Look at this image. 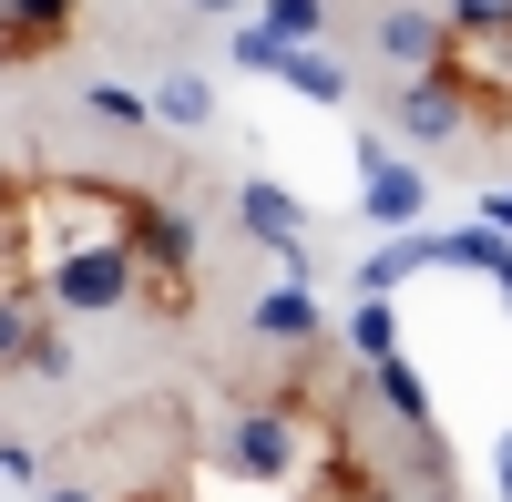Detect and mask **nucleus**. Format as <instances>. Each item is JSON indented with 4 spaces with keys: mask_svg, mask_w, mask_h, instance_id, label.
<instances>
[{
    "mask_svg": "<svg viewBox=\"0 0 512 502\" xmlns=\"http://www.w3.org/2000/svg\"><path fill=\"white\" fill-rule=\"evenodd\" d=\"M349 349H359L369 369L400 359V308H390V298H359V308H349Z\"/></svg>",
    "mask_w": 512,
    "mask_h": 502,
    "instance_id": "nucleus-16",
    "label": "nucleus"
},
{
    "mask_svg": "<svg viewBox=\"0 0 512 502\" xmlns=\"http://www.w3.org/2000/svg\"><path fill=\"white\" fill-rule=\"evenodd\" d=\"M41 328H52V298H41L31 277H0V380H11V369H31Z\"/></svg>",
    "mask_w": 512,
    "mask_h": 502,
    "instance_id": "nucleus-9",
    "label": "nucleus"
},
{
    "mask_svg": "<svg viewBox=\"0 0 512 502\" xmlns=\"http://www.w3.org/2000/svg\"><path fill=\"white\" fill-rule=\"evenodd\" d=\"M82 31V0H0V62H52Z\"/></svg>",
    "mask_w": 512,
    "mask_h": 502,
    "instance_id": "nucleus-7",
    "label": "nucleus"
},
{
    "mask_svg": "<svg viewBox=\"0 0 512 502\" xmlns=\"http://www.w3.org/2000/svg\"><path fill=\"white\" fill-rule=\"evenodd\" d=\"M287 52H297V41H277V31H267V21H246V31H236V41H226V62H236V72H267V82H277V72H287Z\"/></svg>",
    "mask_w": 512,
    "mask_h": 502,
    "instance_id": "nucleus-18",
    "label": "nucleus"
},
{
    "mask_svg": "<svg viewBox=\"0 0 512 502\" xmlns=\"http://www.w3.org/2000/svg\"><path fill=\"white\" fill-rule=\"evenodd\" d=\"M482 216H492V226H502V236H512V185H502V195H492V205H482Z\"/></svg>",
    "mask_w": 512,
    "mask_h": 502,
    "instance_id": "nucleus-24",
    "label": "nucleus"
},
{
    "mask_svg": "<svg viewBox=\"0 0 512 502\" xmlns=\"http://www.w3.org/2000/svg\"><path fill=\"white\" fill-rule=\"evenodd\" d=\"M369 380H379V400H390V421H400V431L431 441V390H420V369H410V359H379Z\"/></svg>",
    "mask_w": 512,
    "mask_h": 502,
    "instance_id": "nucleus-14",
    "label": "nucleus"
},
{
    "mask_svg": "<svg viewBox=\"0 0 512 502\" xmlns=\"http://www.w3.org/2000/svg\"><path fill=\"white\" fill-rule=\"evenodd\" d=\"M123 226H134V257H144V298L164 318H185L195 308V226L164 195H134V185H123Z\"/></svg>",
    "mask_w": 512,
    "mask_h": 502,
    "instance_id": "nucleus-3",
    "label": "nucleus"
},
{
    "mask_svg": "<svg viewBox=\"0 0 512 502\" xmlns=\"http://www.w3.org/2000/svg\"><path fill=\"white\" fill-rule=\"evenodd\" d=\"M492 472H502V502H512V431H502V451H492Z\"/></svg>",
    "mask_w": 512,
    "mask_h": 502,
    "instance_id": "nucleus-25",
    "label": "nucleus"
},
{
    "mask_svg": "<svg viewBox=\"0 0 512 502\" xmlns=\"http://www.w3.org/2000/svg\"><path fill=\"white\" fill-rule=\"evenodd\" d=\"M359 205H369L379 236H420V216H431V185H420V164H410L400 144L359 134Z\"/></svg>",
    "mask_w": 512,
    "mask_h": 502,
    "instance_id": "nucleus-4",
    "label": "nucleus"
},
{
    "mask_svg": "<svg viewBox=\"0 0 512 502\" xmlns=\"http://www.w3.org/2000/svg\"><path fill=\"white\" fill-rule=\"evenodd\" d=\"M82 103H93L103 123H123V134H144V123H154V93H134V82H93Z\"/></svg>",
    "mask_w": 512,
    "mask_h": 502,
    "instance_id": "nucleus-19",
    "label": "nucleus"
},
{
    "mask_svg": "<svg viewBox=\"0 0 512 502\" xmlns=\"http://www.w3.org/2000/svg\"><path fill=\"white\" fill-rule=\"evenodd\" d=\"M0 277H21V185H0Z\"/></svg>",
    "mask_w": 512,
    "mask_h": 502,
    "instance_id": "nucleus-21",
    "label": "nucleus"
},
{
    "mask_svg": "<svg viewBox=\"0 0 512 502\" xmlns=\"http://www.w3.org/2000/svg\"><path fill=\"white\" fill-rule=\"evenodd\" d=\"M420 267H431V226L420 236H379L359 257V298H400V277H420Z\"/></svg>",
    "mask_w": 512,
    "mask_h": 502,
    "instance_id": "nucleus-11",
    "label": "nucleus"
},
{
    "mask_svg": "<svg viewBox=\"0 0 512 502\" xmlns=\"http://www.w3.org/2000/svg\"><path fill=\"white\" fill-rule=\"evenodd\" d=\"M492 287H502V308H512V267H502V277H492Z\"/></svg>",
    "mask_w": 512,
    "mask_h": 502,
    "instance_id": "nucleus-27",
    "label": "nucleus"
},
{
    "mask_svg": "<svg viewBox=\"0 0 512 502\" xmlns=\"http://www.w3.org/2000/svg\"><path fill=\"white\" fill-rule=\"evenodd\" d=\"M195 11H216V21H236V11H256V0H195Z\"/></svg>",
    "mask_w": 512,
    "mask_h": 502,
    "instance_id": "nucleus-26",
    "label": "nucleus"
},
{
    "mask_svg": "<svg viewBox=\"0 0 512 502\" xmlns=\"http://www.w3.org/2000/svg\"><path fill=\"white\" fill-rule=\"evenodd\" d=\"M308 502H390V482H369L359 462H328V472L308 482Z\"/></svg>",
    "mask_w": 512,
    "mask_h": 502,
    "instance_id": "nucleus-20",
    "label": "nucleus"
},
{
    "mask_svg": "<svg viewBox=\"0 0 512 502\" xmlns=\"http://www.w3.org/2000/svg\"><path fill=\"white\" fill-rule=\"evenodd\" d=\"M154 123L205 134V123H216V82H205V72H164V82H154Z\"/></svg>",
    "mask_w": 512,
    "mask_h": 502,
    "instance_id": "nucleus-13",
    "label": "nucleus"
},
{
    "mask_svg": "<svg viewBox=\"0 0 512 502\" xmlns=\"http://www.w3.org/2000/svg\"><path fill=\"white\" fill-rule=\"evenodd\" d=\"M277 82H287V93H308V103H349V62H328L318 41H308V52H287Z\"/></svg>",
    "mask_w": 512,
    "mask_h": 502,
    "instance_id": "nucleus-15",
    "label": "nucleus"
},
{
    "mask_svg": "<svg viewBox=\"0 0 512 502\" xmlns=\"http://www.w3.org/2000/svg\"><path fill=\"white\" fill-rule=\"evenodd\" d=\"M308 441H318L308 400H246L236 421H226V441H216V472H226V482H256V492H277V482L308 472Z\"/></svg>",
    "mask_w": 512,
    "mask_h": 502,
    "instance_id": "nucleus-2",
    "label": "nucleus"
},
{
    "mask_svg": "<svg viewBox=\"0 0 512 502\" xmlns=\"http://www.w3.org/2000/svg\"><path fill=\"white\" fill-rule=\"evenodd\" d=\"M461 52L451 21H441V0H390L379 11V62H390V82H420V72H441Z\"/></svg>",
    "mask_w": 512,
    "mask_h": 502,
    "instance_id": "nucleus-5",
    "label": "nucleus"
},
{
    "mask_svg": "<svg viewBox=\"0 0 512 502\" xmlns=\"http://www.w3.org/2000/svg\"><path fill=\"white\" fill-rule=\"evenodd\" d=\"M41 226H52V246H41L31 287L62 318H113V308L144 298V257H134V226H123V185H52Z\"/></svg>",
    "mask_w": 512,
    "mask_h": 502,
    "instance_id": "nucleus-1",
    "label": "nucleus"
},
{
    "mask_svg": "<svg viewBox=\"0 0 512 502\" xmlns=\"http://www.w3.org/2000/svg\"><path fill=\"white\" fill-rule=\"evenodd\" d=\"M441 21L472 62H512V0H441Z\"/></svg>",
    "mask_w": 512,
    "mask_h": 502,
    "instance_id": "nucleus-10",
    "label": "nucleus"
},
{
    "mask_svg": "<svg viewBox=\"0 0 512 502\" xmlns=\"http://www.w3.org/2000/svg\"><path fill=\"white\" fill-rule=\"evenodd\" d=\"M41 502H113V492H93V482H52Z\"/></svg>",
    "mask_w": 512,
    "mask_h": 502,
    "instance_id": "nucleus-23",
    "label": "nucleus"
},
{
    "mask_svg": "<svg viewBox=\"0 0 512 502\" xmlns=\"http://www.w3.org/2000/svg\"><path fill=\"white\" fill-rule=\"evenodd\" d=\"M236 226L267 246V257H287V277H308V205H297L277 175H246L236 185Z\"/></svg>",
    "mask_w": 512,
    "mask_h": 502,
    "instance_id": "nucleus-6",
    "label": "nucleus"
},
{
    "mask_svg": "<svg viewBox=\"0 0 512 502\" xmlns=\"http://www.w3.org/2000/svg\"><path fill=\"white\" fill-rule=\"evenodd\" d=\"M0 482H41V451L31 441H0Z\"/></svg>",
    "mask_w": 512,
    "mask_h": 502,
    "instance_id": "nucleus-22",
    "label": "nucleus"
},
{
    "mask_svg": "<svg viewBox=\"0 0 512 502\" xmlns=\"http://www.w3.org/2000/svg\"><path fill=\"white\" fill-rule=\"evenodd\" d=\"M431 267H472V277H502L512 267V236L482 216V226H451V236H431Z\"/></svg>",
    "mask_w": 512,
    "mask_h": 502,
    "instance_id": "nucleus-12",
    "label": "nucleus"
},
{
    "mask_svg": "<svg viewBox=\"0 0 512 502\" xmlns=\"http://www.w3.org/2000/svg\"><path fill=\"white\" fill-rule=\"evenodd\" d=\"M256 21H267L277 41H297V52H308V41L328 31V0H256Z\"/></svg>",
    "mask_w": 512,
    "mask_h": 502,
    "instance_id": "nucleus-17",
    "label": "nucleus"
},
{
    "mask_svg": "<svg viewBox=\"0 0 512 502\" xmlns=\"http://www.w3.org/2000/svg\"><path fill=\"white\" fill-rule=\"evenodd\" d=\"M246 328H256V339H267V349H318V298H308V277H277L267 287V298H256L246 308Z\"/></svg>",
    "mask_w": 512,
    "mask_h": 502,
    "instance_id": "nucleus-8",
    "label": "nucleus"
}]
</instances>
